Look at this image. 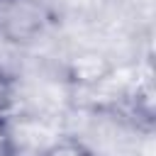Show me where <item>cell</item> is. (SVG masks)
Instances as JSON below:
<instances>
[{
  "mask_svg": "<svg viewBox=\"0 0 156 156\" xmlns=\"http://www.w3.org/2000/svg\"><path fill=\"white\" fill-rule=\"evenodd\" d=\"M0 156H17V141L2 117H0Z\"/></svg>",
  "mask_w": 156,
  "mask_h": 156,
  "instance_id": "3",
  "label": "cell"
},
{
  "mask_svg": "<svg viewBox=\"0 0 156 156\" xmlns=\"http://www.w3.org/2000/svg\"><path fill=\"white\" fill-rule=\"evenodd\" d=\"M7 102H10V78L0 68V117H2V110H5Z\"/></svg>",
  "mask_w": 156,
  "mask_h": 156,
  "instance_id": "4",
  "label": "cell"
},
{
  "mask_svg": "<svg viewBox=\"0 0 156 156\" xmlns=\"http://www.w3.org/2000/svg\"><path fill=\"white\" fill-rule=\"evenodd\" d=\"M110 63L105 56L95 54V51H88V54H80L73 58L71 63V76L78 80V83H85V85H93V83H100L107 73H110Z\"/></svg>",
  "mask_w": 156,
  "mask_h": 156,
  "instance_id": "1",
  "label": "cell"
},
{
  "mask_svg": "<svg viewBox=\"0 0 156 156\" xmlns=\"http://www.w3.org/2000/svg\"><path fill=\"white\" fill-rule=\"evenodd\" d=\"M37 156H95V154L78 139H58L44 146Z\"/></svg>",
  "mask_w": 156,
  "mask_h": 156,
  "instance_id": "2",
  "label": "cell"
}]
</instances>
